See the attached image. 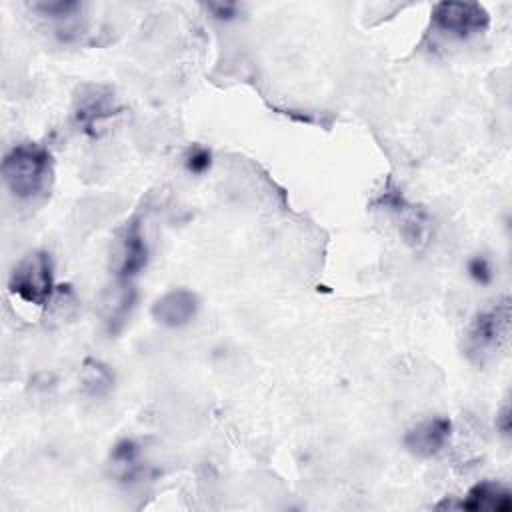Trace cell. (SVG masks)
I'll use <instances>...</instances> for the list:
<instances>
[{
  "mask_svg": "<svg viewBox=\"0 0 512 512\" xmlns=\"http://www.w3.org/2000/svg\"><path fill=\"white\" fill-rule=\"evenodd\" d=\"M2 176L16 198L30 200L48 182L50 152L38 144H16L2 160Z\"/></svg>",
  "mask_w": 512,
  "mask_h": 512,
  "instance_id": "cell-1",
  "label": "cell"
},
{
  "mask_svg": "<svg viewBox=\"0 0 512 512\" xmlns=\"http://www.w3.org/2000/svg\"><path fill=\"white\" fill-rule=\"evenodd\" d=\"M510 300L502 298L478 312L464 336V352L474 364L490 362L510 340Z\"/></svg>",
  "mask_w": 512,
  "mask_h": 512,
  "instance_id": "cell-2",
  "label": "cell"
},
{
  "mask_svg": "<svg viewBox=\"0 0 512 512\" xmlns=\"http://www.w3.org/2000/svg\"><path fill=\"white\" fill-rule=\"evenodd\" d=\"M8 288L12 294L34 306H48L56 296L52 258L44 250L26 254L10 272Z\"/></svg>",
  "mask_w": 512,
  "mask_h": 512,
  "instance_id": "cell-3",
  "label": "cell"
},
{
  "mask_svg": "<svg viewBox=\"0 0 512 512\" xmlns=\"http://www.w3.org/2000/svg\"><path fill=\"white\" fill-rule=\"evenodd\" d=\"M432 22L442 34L466 40L484 32L490 16L476 2H440L432 10Z\"/></svg>",
  "mask_w": 512,
  "mask_h": 512,
  "instance_id": "cell-4",
  "label": "cell"
},
{
  "mask_svg": "<svg viewBox=\"0 0 512 512\" xmlns=\"http://www.w3.org/2000/svg\"><path fill=\"white\" fill-rule=\"evenodd\" d=\"M452 434V422L444 416H430L414 424L406 436L404 446L418 458H432L444 450Z\"/></svg>",
  "mask_w": 512,
  "mask_h": 512,
  "instance_id": "cell-5",
  "label": "cell"
},
{
  "mask_svg": "<svg viewBox=\"0 0 512 512\" xmlns=\"http://www.w3.org/2000/svg\"><path fill=\"white\" fill-rule=\"evenodd\" d=\"M116 114V104L110 88L106 86H84L76 96V122L90 136L96 134V126Z\"/></svg>",
  "mask_w": 512,
  "mask_h": 512,
  "instance_id": "cell-6",
  "label": "cell"
},
{
  "mask_svg": "<svg viewBox=\"0 0 512 512\" xmlns=\"http://www.w3.org/2000/svg\"><path fill=\"white\" fill-rule=\"evenodd\" d=\"M198 296L186 288H176L160 296L152 306V316L166 328H182L198 314Z\"/></svg>",
  "mask_w": 512,
  "mask_h": 512,
  "instance_id": "cell-7",
  "label": "cell"
},
{
  "mask_svg": "<svg viewBox=\"0 0 512 512\" xmlns=\"http://www.w3.org/2000/svg\"><path fill=\"white\" fill-rule=\"evenodd\" d=\"M146 262H148V246L142 234L140 220L134 218L126 222V228L120 238V262H118L116 274L122 282H128L144 270Z\"/></svg>",
  "mask_w": 512,
  "mask_h": 512,
  "instance_id": "cell-8",
  "label": "cell"
},
{
  "mask_svg": "<svg viewBox=\"0 0 512 512\" xmlns=\"http://www.w3.org/2000/svg\"><path fill=\"white\" fill-rule=\"evenodd\" d=\"M462 510H492V512H510L512 510V492L500 482H478L474 484L466 498L456 504Z\"/></svg>",
  "mask_w": 512,
  "mask_h": 512,
  "instance_id": "cell-9",
  "label": "cell"
},
{
  "mask_svg": "<svg viewBox=\"0 0 512 512\" xmlns=\"http://www.w3.org/2000/svg\"><path fill=\"white\" fill-rule=\"evenodd\" d=\"M80 382L86 394L94 398H102L112 390L114 376L106 364L98 360H86L80 372Z\"/></svg>",
  "mask_w": 512,
  "mask_h": 512,
  "instance_id": "cell-10",
  "label": "cell"
},
{
  "mask_svg": "<svg viewBox=\"0 0 512 512\" xmlns=\"http://www.w3.org/2000/svg\"><path fill=\"white\" fill-rule=\"evenodd\" d=\"M112 466L116 468L122 480H134L136 474L142 470L140 466V446L134 440H120L110 454Z\"/></svg>",
  "mask_w": 512,
  "mask_h": 512,
  "instance_id": "cell-11",
  "label": "cell"
},
{
  "mask_svg": "<svg viewBox=\"0 0 512 512\" xmlns=\"http://www.w3.org/2000/svg\"><path fill=\"white\" fill-rule=\"evenodd\" d=\"M134 290L132 286H122L116 294V298L112 300V306H110V312L106 316V324H108V330L110 332H118L122 328V324L126 322L130 310H132V304H134Z\"/></svg>",
  "mask_w": 512,
  "mask_h": 512,
  "instance_id": "cell-12",
  "label": "cell"
},
{
  "mask_svg": "<svg viewBox=\"0 0 512 512\" xmlns=\"http://www.w3.org/2000/svg\"><path fill=\"white\" fill-rule=\"evenodd\" d=\"M184 168L194 176L206 174L212 168V152L206 146L192 144L184 156Z\"/></svg>",
  "mask_w": 512,
  "mask_h": 512,
  "instance_id": "cell-13",
  "label": "cell"
},
{
  "mask_svg": "<svg viewBox=\"0 0 512 512\" xmlns=\"http://www.w3.org/2000/svg\"><path fill=\"white\" fill-rule=\"evenodd\" d=\"M466 272L478 286H488L494 280V266L486 254H474L466 264Z\"/></svg>",
  "mask_w": 512,
  "mask_h": 512,
  "instance_id": "cell-14",
  "label": "cell"
},
{
  "mask_svg": "<svg viewBox=\"0 0 512 512\" xmlns=\"http://www.w3.org/2000/svg\"><path fill=\"white\" fill-rule=\"evenodd\" d=\"M82 6L78 2H38L34 4V10H38L44 16L62 20V18H70L74 16V12H78Z\"/></svg>",
  "mask_w": 512,
  "mask_h": 512,
  "instance_id": "cell-15",
  "label": "cell"
},
{
  "mask_svg": "<svg viewBox=\"0 0 512 512\" xmlns=\"http://www.w3.org/2000/svg\"><path fill=\"white\" fill-rule=\"evenodd\" d=\"M206 10L212 14L214 20L230 22V20H234L238 16L240 6L234 4V2H210V4H206Z\"/></svg>",
  "mask_w": 512,
  "mask_h": 512,
  "instance_id": "cell-16",
  "label": "cell"
},
{
  "mask_svg": "<svg viewBox=\"0 0 512 512\" xmlns=\"http://www.w3.org/2000/svg\"><path fill=\"white\" fill-rule=\"evenodd\" d=\"M500 428H502V434H508L510 432V416H508V406H504L502 414H500Z\"/></svg>",
  "mask_w": 512,
  "mask_h": 512,
  "instance_id": "cell-17",
  "label": "cell"
}]
</instances>
